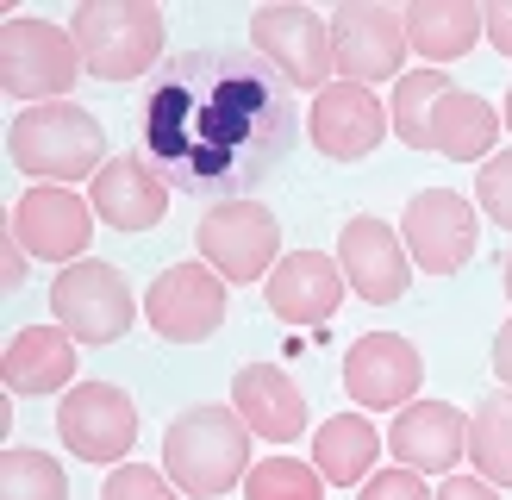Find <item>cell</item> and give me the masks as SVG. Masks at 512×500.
I'll list each match as a JSON object with an SVG mask.
<instances>
[{
  "label": "cell",
  "instance_id": "6da1fadb",
  "mask_svg": "<svg viewBox=\"0 0 512 500\" xmlns=\"http://www.w3.org/2000/svg\"><path fill=\"white\" fill-rule=\"evenodd\" d=\"M300 132L294 88L244 44L163 57L138 113V157L200 200H250L288 163Z\"/></svg>",
  "mask_w": 512,
  "mask_h": 500
},
{
  "label": "cell",
  "instance_id": "7a4b0ae2",
  "mask_svg": "<svg viewBox=\"0 0 512 500\" xmlns=\"http://www.w3.org/2000/svg\"><path fill=\"white\" fill-rule=\"evenodd\" d=\"M7 157L38 175L50 188H69L82 182V175H100L107 163V132H100V119L88 107H75V100H44V107H19V119L7 125Z\"/></svg>",
  "mask_w": 512,
  "mask_h": 500
},
{
  "label": "cell",
  "instance_id": "3957f363",
  "mask_svg": "<svg viewBox=\"0 0 512 500\" xmlns=\"http://www.w3.org/2000/svg\"><path fill=\"white\" fill-rule=\"evenodd\" d=\"M250 425L238 419V407H188L169 419L163 432V475L194 500H213L225 488L244 482L250 463Z\"/></svg>",
  "mask_w": 512,
  "mask_h": 500
},
{
  "label": "cell",
  "instance_id": "277c9868",
  "mask_svg": "<svg viewBox=\"0 0 512 500\" xmlns=\"http://www.w3.org/2000/svg\"><path fill=\"white\" fill-rule=\"evenodd\" d=\"M69 38L82 50L88 75H100V82H132V75H144L163 57V13L144 7V0H94V7H75Z\"/></svg>",
  "mask_w": 512,
  "mask_h": 500
},
{
  "label": "cell",
  "instance_id": "5b68a950",
  "mask_svg": "<svg viewBox=\"0 0 512 500\" xmlns=\"http://www.w3.org/2000/svg\"><path fill=\"white\" fill-rule=\"evenodd\" d=\"M82 75V50L63 25L50 19H7L0 25V88L25 107H44V100H63Z\"/></svg>",
  "mask_w": 512,
  "mask_h": 500
},
{
  "label": "cell",
  "instance_id": "8992f818",
  "mask_svg": "<svg viewBox=\"0 0 512 500\" xmlns=\"http://www.w3.org/2000/svg\"><path fill=\"white\" fill-rule=\"evenodd\" d=\"M50 307H57L63 332L82 338V344H113V338L132 332V319H138L132 282H125L113 263H100V257L69 263L57 282H50Z\"/></svg>",
  "mask_w": 512,
  "mask_h": 500
},
{
  "label": "cell",
  "instance_id": "52a82bcc",
  "mask_svg": "<svg viewBox=\"0 0 512 500\" xmlns=\"http://www.w3.org/2000/svg\"><path fill=\"white\" fill-rule=\"evenodd\" d=\"M194 244L207 257V269L225 275V282H263L281 263V225L256 200H219V207H207L194 225Z\"/></svg>",
  "mask_w": 512,
  "mask_h": 500
},
{
  "label": "cell",
  "instance_id": "ba28073f",
  "mask_svg": "<svg viewBox=\"0 0 512 500\" xmlns=\"http://www.w3.org/2000/svg\"><path fill=\"white\" fill-rule=\"evenodd\" d=\"M250 50L263 57L288 88H331V19H319L313 7H256L250 13Z\"/></svg>",
  "mask_w": 512,
  "mask_h": 500
},
{
  "label": "cell",
  "instance_id": "9c48e42d",
  "mask_svg": "<svg viewBox=\"0 0 512 500\" xmlns=\"http://www.w3.org/2000/svg\"><path fill=\"white\" fill-rule=\"evenodd\" d=\"M144 319L150 332L169 344H200L225 325V275H213L207 263H175L163 269L144 294Z\"/></svg>",
  "mask_w": 512,
  "mask_h": 500
},
{
  "label": "cell",
  "instance_id": "30bf717a",
  "mask_svg": "<svg viewBox=\"0 0 512 500\" xmlns=\"http://www.w3.org/2000/svg\"><path fill=\"white\" fill-rule=\"evenodd\" d=\"M57 432L82 463H119L138 438V407L113 382H75L57 407Z\"/></svg>",
  "mask_w": 512,
  "mask_h": 500
},
{
  "label": "cell",
  "instance_id": "8fae6325",
  "mask_svg": "<svg viewBox=\"0 0 512 500\" xmlns=\"http://www.w3.org/2000/svg\"><path fill=\"white\" fill-rule=\"evenodd\" d=\"M400 238H406V257L431 275H456L475 257V207L456 188H419L406 200V219H400Z\"/></svg>",
  "mask_w": 512,
  "mask_h": 500
},
{
  "label": "cell",
  "instance_id": "7c38bea8",
  "mask_svg": "<svg viewBox=\"0 0 512 500\" xmlns=\"http://www.w3.org/2000/svg\"><path fill=\"white\" fill-rule=\"evenodd\" d=\"M406 19L394 7H338L331 13V57H338L344 82H400L406 63Z\"/></svg>",
  "mask_w": 512,
  "mask_h": 500
},
{
  "label": "cell",
  "instance_id": "4fadbf2b",
  "mask_svg": "<svg viewBox=\"0 0 512 500\" xmlns=\"http://www.w3.org/2000/svg\"><path fill=\"white\" fill-rule=\"evenodd\" d=\"M338 269H344V282L363 294L369 307H388V300H400L406 282H413L406 238L394 232L388 219H375V213L344 219V232H338Z\"/></svg>",
  "mask_w": 512,
  "mask_h": 500
},
{
  "label": "cell",
  "instance_id": "5bb4252c",
  "mask_svg": "<svg viewBox=\"0 0 512 500\" xmlns=\"http://www.w3.org/2000/svg\"><path fill=\"white\" fill-rule=\"evenodd\" d=\"M88 232H94V207L69 188L38 182L32 194L13 200V238L25 244V257H44V263L69 269V263H82Z\"/></svg>",
  "mask_w": 512,
  "mask_h": 500
},
{
  "label": "cell",
  "instance_id": "9a60e30c",
  "mask_svg": "<svg viewBox=\"0 0 512 500\" xmlns=\"http://www.w3.org/2000/svg\"><path fill=\"white\" fill-rule=\"evenodd\" d=\"M419 375L425 363L400 332H363L344 350V394L356 407H413Z\"/></svg>",
  "mask_w": 512,
  "mask_h": 500
},
{
  "label": "cell",
  "instance_id": "2e32d148",
  "mask_svg": "<svg viewBox=\"0 0 512 500\" xmlns=\"http://www.w3.org/2000/svg\"><path fill=\"white\" fill-rule=\"evenodd\" d=\"M306 132L331 163H363L369 150L388 138V107L363 88V82H331L325 94H313Z\"/></svg>",
  "mask_w": 512,
  "mask_h": 500
},
{
  "label": "cell",
  "instance_id": "e0dca14e",
  "mask_svg": "<svg viewBox=\"0 0 512 500\" xmlns=\"http://www.w3.org/2000/svg\"><path fill=\"white\" fill-rule=\"evenodd\" d=\"M88 207L100 225H113V232H150V225H163L169 213V182L144 157H107V169L94 175L88 188Z\"/></svg>",
  "mask_w": 512,
  "mask_h": 500
},
{
  "label": "cell",
  "instance_id": "ac0fdd59",
  "mask_svg": "<svg viewBox=\"0 0 512 500\" xmlns=\"http://www.w3.org/2000/svg\"><path fill=\"white\" fill-rule=\"evenodd\" d=\"M388 450L400 457V469H456L469 457V419L463 407L450 400H413V407L394 413V432H388Z\"/></svg>",
  "mask_w": 512,
  "mask_h": 500
},
{
  "label": "cell",
  "instance_id": "d6986e66",
  "mask_svg": "<svg viewBox=\"0 0 512 500\" xmlns=\"http://www.w3.org/2000/svg\"><path fill=\"white\" fill-rule=\"evenodd\" d=\"M344 300V269L338 257H319V250H294L269 269V307L288 325H325Z\"/></svg>",
  "mask_w": 512,
  "mask_h": 500
},
{
  "label": "cell",
  "instance_id": "ffe728a7",
  "mask_svg": "<svg viewBox=\"0 0 512 500\" xmlns=\"http://www.w3.org/2000/svg\"><path fill=\"white\" fill-rule=\"evenodd\" d=\"M232 407L250 432L269 438V444H288V438L306 432V394L294 388V375L275 369V363H250V369L232 375Z\"/></svg>",
  "mask_w": 512,
  "mask_h": 500
},
{
  "label": "cell",
  "instance_id": "44dd1931",
  "mask_svg": "<svg viewBox=\"0 0 512 500\" xmlns=\"http://www.w3.org/2000/svg\"><path fill=\"white\" fill-rule=\"evenodd\" d=\"M69 375H75V338L63 325H25V332H13L7 357H0V382L13 394L69 388Z\"/></svg>",
  "mask_w": 512,
  "mask_h": 500
},
{
  "label": "cell",
  "instance_id": "7402d4cb",
  "mask_svg": "<svg viewBox=\"0 0 512 500\" xmlns=\"http://www.w3.org/2000/svg\"><path fill=\"white\" fill-rule=\"evenodd\" d=\"M494 138H500V113L481 94H469V88H450L438 100V113H431V157L488 163L494 157Z\"/></svg>",
  "mask_w": 512,
  "mask_h": 500
},
{
  "label": "cell",
  "instance_id": "603a6c76",
  "mask_svg": "<svg viewBox=\"0 0 512 500\" xmlns=\"http://www.w3.org/2000/svg\"><path fill=\"white\" fill-rule=\"evenodd\" d=\"M406 44L419 50L431 63H456L469 57L475 38L488 32V13L481 7H463V0H419V7H406Z\"/></svg>",
  "mask_w": 512,
  "mask_h": 500
},
{
  "label": "cell",
  "instance_id": "cb8c5ba5",
  "mask_svg": "<svg viewBox=\"0 0 512 500\" xmlns=\"http://www.w3.org/2000/svg\"><path fill=\"white\" fill-rule=\"evenodd\" d=\"M375 450H381L375 419L369 413H338V419H325L313 432V469L325 475V482L350 488V482H369Z\"/></svg>",
  "mask_w": 512,
  "mask_h": 500
},
{
  "label": "cell",
  "instance_id": "d4e9b609",
  "mask_svg": "<svg viewBox=\"0 0 512 500\" xmlns=\"http://www.w3.org/2000/svg\"><path fill=\"white\" fill-rule=\"evenodd\" d=\"M469 463L481 469V482L512 488V388L488 394L469 413Z\"/></svg>",
  "mask_w": 512,
  "mask_h": 500
},
{
  "label": "cell",
  "instance_id": "484cf974",
  "mask_svg": "<svg viewBox=\"0 0 512 500\" xmlns=\"http://www.w3.org/2000/svg\"><path fill=\"white\" fill-rule=\"evenodd\" d=\"M444 94H450V75L444 69H406L400 75L394 100H388V125L400 132V144L431 150V113H438Z\"/></svg>",
  "mask_w": 512,
  "mask_h": 500
},
{
  "label": "cell",
  "instance_id": "4316f807",
  "mask_svg": "<svg viewBox=\"0 0 512 500\" xmlns=\"http://www.w3.org/2000/svg\"><path fill=\"white\" fill-rule=\"evenodd\" d=\"M0 500H69V475L44 450H7L0 457Z\"/></svg>",
  "mask_w": 512,
  "mask_h": 500
},
{
  "label": "cell",
  "instance_id": "83f0119b",
  "mask_svg": "<svg viewBox=\"0 0 512 500\" xmlns=\"http://www.w3.org/2000/svg\"><path fill=\"white\" fill-rule=\"evenodd\" d=\"M244 494L250 500H319L325 494V475L300 457H263L244 475Z\"/></svg>",
  "mask_w": 512,
  "mask_h": 500
},
{
  "label": "cell",
  "instance_id": "f1b7e54d",
  "mask_svg": "<svg viewBox=\"0 0 512 500\" xmlns=\"http://www.w3.org/2000/svg\"><path fill=\"white\" fill-rule=\"evenodd\" d=\"M100 500H175V482H169V475H157L150 463H113Z\"/></svg>",
  "mask_w": 512,
  "mask_h": 500
},
{
  "label": "cell",
  "instance_id": "f546056e",
  "mask_svg": "<svg viewBox=\"0 0 512 500\" xmlns=\"http://www.w3.org/2000/svg\"><path fill=\"white\" fill-rule=\"evenodd\" d=\"M475 200L488 207L494 225H512V150H500V157L481 163V175H475Z\"/></svg>",
  "mask_w": 512,
  "mask_h": 500
},
{
  "label": "cell",
  "instance_id": "4dcf8cb0",
  "mask_svg": "<svg viewBox=\"0 0 512 500\" xmlns=\"http://www.w3.org/2000/svg\"><path fill=\"white\" fill-rule=\"evenodd\" d=\"M356 500H431V488L419 469H375Z\"/></svg>",
  "mask_w": 512,
  "mask_h": 500
},
{
  "label": "cell",
  "instance_id": "1f68e13d",
  "mask_svg": "<svg viewBox=\"0 0 512 500\" xmlns=\"http://www.w3.org/2000/svg\"><path fill=\"white\" fill-rule=\"evenodd\" d=\"M431 500H500V488L481 482V475H450V482L431 494Z\"/></svg>",
  "mask_w": 512,
  "mask_h": 500
},
{
  "label": "cell",
  "instance_id": "d6a6232c",
  "mask_svg": "<svg viewBox=\"0 0 512 500\" xmlns=\"http://www.w3.org/2000/svg\"><path fill=\"white\" fill-rule=\"evenodd\" d=\"M0 257H7V269H0V282H7V288H19L25 282V244L7 232V238H0Z\"/></svg>",
  "mask_w": 512,
  "mask_h": 500
},
{
  "label": "cell",
  "instance_id": "836d02e7",
  "mask_svg": "<svg viewBox=\"0 0 512 500\" xmlns=\"http://www.w3.org/2000/svg\"><path fill=\"white\" fill-rule=\"evenodd\" d=\"M488 38L500 57H512V7H488Z\"/></svg>",
  "mask_w": 512,
  "mask_h": 500
},
{
  "label": "cell",
  "instance_id": "e575fe53",
  "mask_svg": "<svg viewBox=\"0 0 512 500\" xmlns=\"http://www.w3.org/2000/svg\"><path fill=\"white\" fill-rule=\"evenodd\" d=\"M494 375H500V382L512 388V319H506L500 332H494Z\"/></svg>",
  "mask_w": 512,
  "mask_h": 500
},
{
  "label": "cell",
  "instance_id": "d590c367",
  "mask_svg": "<svg viewBox=\"0 0 512 500\" xmlns=\"http://www.w3.org/2000/svg\"><path fill=\"white\" fill-rule=\"evenodd\" d=\"M506 132H512V88H506Z\"/></svg>",
  "mask_w": 512,
  "mask_h": 500
},
{
  "label": "cell",
  "instance_id": "8d00e7d4",
  "mask_svg": "<svg viewBox=\"0 0 512 500\" xmlns=\"http://www.w3.org/2000/svg\"><path fill=\"white\" fill-rule=\"evenodd\" d=\"M506 300H512V257H506Z\"/></svg>",
  "mask_w": 512,
  "mask_h": 500
}]
</instances>
